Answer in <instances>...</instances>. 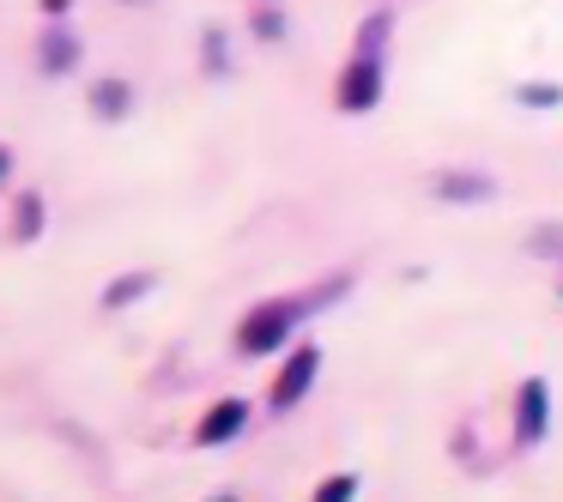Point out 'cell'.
<instances>
[{"mask_svg":"<svg viewBox=\"0 0 563 502\" xmlns=\"http://www.w3.org/2000/svg\"><path fill=\"white\" fill-rule=\"evenodd\" d=\"M388 31H394L388 13H376L364 31H357V55L345 62L340 91H333L345 115H369V110L382 103V43H388Z\"/></svg>","mask_w":563,"mask_h":502,"instance_id":"1","label":"cell"},{"mask_svg":"<svg viewBox=\"0 0 563 502\" xmlns=\"http://www.w3.org/2000/svg\"><path fill=\"white\" fill-rule=\"evenodd\" d=\"M316 303H297V297H273V303H255L243 315V327H236V352L243 357H267L279 352L285 339H291V327L309 315Z\"/></svg>","mask_w":563,"mask_h":502,"instance_id":"2","label":"cell"},{"mask_svg":"<svg viewBox=\"0 0 563 502\" xmlns=\"http://www.w3.org/2000/svg\"><path fill=\"white\" fill-rule=\"evenodd\" d=\"M316 376H321V345H297V352L285 357V369L273 376L267 405H273V412H291V405L303 400L309 388H316Z\"/></svg>","mask_w":563,"mask_h":502,"instance_id":"3","label":"cell"},{"mask_svg":"<svg viewBox=\"0 0 563 502\" xmlns=\"http://www.w3.org/2000/svg\"><path fill=\"white\" fill-rule=\"evenodd\" d=\"M545 430H551V388L539 376H527L521 393H515V442H521V448H539Z\"/></svg>","mask_w":563,"mask_h":502,"instance_id":"4","label":"cell"},{"mask_svg":"<svg viewBox=\"0 0 563 502\" xmlns=\"http://www.w3.org/2000/svg\"><path fill=\"white\" fill-rule=\"evenodd\" d=\"M430 194L449 200V207H485V200L497 194V182L478 176V170H442V176H430Z\"/></svg>","mask_w":563,"mask_h":502,"instance_id":"5","label":"cell"},{"mask_svg":"<svg viewBox=\"0 0 563 502\" xmlns=\"http://www.w3.org/2000/svg\"><path fill=\"white\" fill-rule=\"evenodd\" d=\"M243 424H249V400H219L207 417H200L195 442H200V448H219V442H231Z\"/></svg>","mask_w":563,"mask_h":502,"instance_id":"6","label":"cell"},{"mask_svg":"<svg viewBox=\"0 0 563 502\" xmlns=\"http://www.w3.org/2000/svg\"><path fill=\"white\" fill-rule=\"evenodd\" d=\"M527 248H533L539 260H563V224H533V231H527Z\"/></svg>","mask_w":563,"mask_h":502,"instance_id":"7","label":"cell"},{"mask_svg":"<svg viewBox=\"0 0 563 502\" xmlns=\"http://www.w3.org/2000/svg\"><path fill=\"white\" fill-rule=\"evenodd\" d=\"M146 291H152V272H128V279H115L110 291H103V303L122 309V303H134V297H146Z\"/></svg>","mask_w":563,"mask_h":502,"instance_id":"8","label":"cell"},{"mask_svg":"<svg viewBox=\"0 0 563 502\" xmlns=\"http://www.w3.org/2000/svg\"><path fill=\"white\" fill-rule=\"evenodd\" d=\"M357 497V472H333L316 484V502H352Z\"/></svg>","mask_w":563,"mask_h":502,"instance_id":"9","label":"cell"},{"mask_svg":"<svg viewBox=\"0 0 563 502\" xmlns=\"http://www.w3.org/2000/svg\"><path fill=\"white\" fill-rule=\"evenodd\" d=\"M515 98L533 103V110H551V103H563V86H521Z\"/></svg>","mask_w":563,"mask_h":502,"instance_id":"10","label":"cell"},{"mask_svg":"<svg viewBox=\"0 0 563 502\" xmlns=\"http://www.w3.org/2000/svg\"><path fill=\"white\" fill-rule=\"evenodd\" d=\"M98 110L103 115H122L128 110V86H115V79H110V86H98Z\"/></svg>","mask_w":563,"mask_h":502,"instance_id":"11","label":"cell"},{"mask_svg":"<svg viewBox=\"0 0 563 502\" xmlns=\"http://www.w3.org/2000/svg\"><path fill=\"white\" fill-rule=\"evenodd\" d=\"M19 207H25V212H19V236H31L43 224V207H37V200H19Z\"/></svg>","mask_w":563,"mask_h":502,"instance_id":"12","label":"cell"},{"mask_svg":"<svg viewBox=\"0 0 563 502\" xmlns=\"http://www.w3.org/2000/svg\"><path fill=\"white\" fill-rule=\"evenodd\" d=\"M255 31H261V37H285V19H279V13H261Z\"/></svg>","mask_w":563,"mask_h":502,"instance_id":"13","label":"cell"},{"mask_svg":"<svg viewBox=\"0 0 563 502\" xmlns=\"http://www.w3.org/2000/svg\"><path fill=\"white\" fill-rule=\"evenodd\" d=\"M212 502H236V497H231V490H224V497H212Z\"/></svg>","mask_w":563,"mask_h":502,"instance_id":"14","label":"cell"},{"mask_svg":"<svg viewBox=\"0 0 563 502\" xmlns=\"http://www.w3.org/2000/svg\"><path fill=\"white\" fill-rule=\"evenodd\" d=\"M0 176H7V152H0Z\"/></svg>","mask_w":563,"mask_h":502,"instance_id":"15","label":"cell"}]
</instances>
